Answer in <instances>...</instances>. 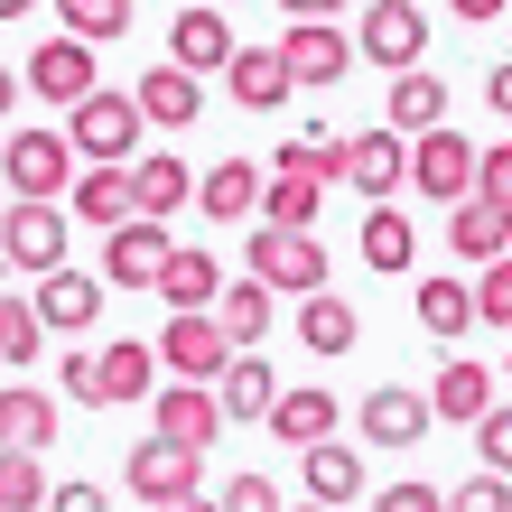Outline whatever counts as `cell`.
<instances>
[{
    "label": "cell",
    "mask_w": 512,
    "mask_h": 512,
    "mask_svg": "<svg viewBox=\"0 0 512 512\" xmlns=\"http://www.w3.org/2000/svg\"><path fill=\"white\" fill-rule=\"evenodd\" d=\"M196 475H205V457H187V447H168V438H140L131 457H122V485H131L140 503H177V494H196Z\"/></svg>",
    "instance_id": "15"
},
{
    "label": "cell",
    "mask_w": 512,
    "mask_h": 512,
    "mask_svg": "<svg viewBox=\"0 0 512 512\" xmlns=\"http://www.w3.org/2000/svg\"><path fill=\"white\" fill-rule=\"evenodd\" d=\"M410 196H438V205H457V196H475V140L466 131H419L410 140Z\"/></svg>",
    "instance_id": "9"
},
{
    "label": "cell",
    "mask_w": 512,
    "mask_h": 512,
    "mask_svg": "<svg viewBox=\"0 0 512 512\" xmlns=\"http://www.w3.org/2000/svg\"><path fill=\"white\" fill-rule=\"evenodd\" d=\"M382 112H391L382 131L419 140V131H438V122H447V84H438L429 66H410V75H391V103H382Z\"/></svg>",
    "instance_id": "31"
},
{
    "label": "cell",
    "mask_w": 512,
    "mask_h": 512,
    "mask_svg": "<svg viewBox=\"0 0 512 512\" xmlns=\"http://www.w3.org/2000/svg\"><path fill=\"white\" fill-rule=\"evenodd\" d=\"M168 224H149V215H131V224H112L103 233V270H94V280L103 289H149V280H159V270H168Z\"/></svg>",
    "instance_id": "11"
},
{
    "label": "cell",
    "mask_w": 512,
    "mask_h": 512,
    "mask_svg": "<svg viewBox=\"0 0 512 512\" xmlns=\"http://www.w3.org/2000/svg\"><path fill=\"white\" fill-rule=\"evenodd\" d=\"M224 94L243 103V112H280V103L298 94V75H289L280 38H261V47H233V66H224Z\"/></svg>",
    "instance_id": "14"
},
{
    "label": "cell",
    "mask_w": 512,
    "mask_h": 512,
    "mask_svg": "<svg viewBox=\"0 0 512 512\" xmlns=\"http://www.w3.org/2000/svg\"><path fill=\"white\" fill-rule=\"evenodd\" d=\"M38 345H47V326H38V308H28V298H10L0 289V364H38Z\"/></svg>",
    "instance_id": "37"
},
{
    "label": "cell",
    "mask_w": 512,
    "mask_h": 512,
    "mask_svg": "<svg viewBox=\"0 0 512 512\" xmlns=\"http://www.w3.org/2000/svg\"><path fill=\"white\" fill-rule=\"evenodd\" d=\"M149 289L168 298V317H205V308L224 298V270H215V252H168V270H159Z\"/></svg>",
    "instance_id": "29"
},
{
    "label": "cell",
    "mask_w": 512,
    "mask_h": 512,
    "mask_svg": "<svg viewBox=\"0 0 512 512\" xmlns=\"http://www.w3.org/2000/svg\"><path fill=\"white\" fill-rule=\"evenodd\" d=\"M354 56H373L382 75H410L419 56H429V10H419V0H364V19H354Z\"/></svg>",
    "instance_id": "4"
},
{
    "label": "cell",
    "mask_w": 512,
    "mask_h": 512,
    "mask_svg": "<svg viewBox=\"0 0 512 512\" xmlns=\"http://www.w3.org/2000/svg\"><path fill=\"white\" fill-rule=\"evenodd\" d=\"M47 512H112L103 485H47Z\"/></svg>",
    "instance_id": "47"
},
{
    "label": "cell",
    "mask_w": 512,
    "mask_h": 512,
    "mask_svg": "<svg viewBox=\"0 0 512 512\" xmlns=\"http://www.w3.org/2000/svg\"><path fill=\"white\" fill-rule=\"evenodd\" d=\"M19 84H28V94H38V103H84V94H94V47H84V38H38V47H28V66H19Z\"/></svg>",
    "instance_id": "10"
},
{
    "label": "cell",
    "mask_w": 512,
    "mask_h": 512,
    "mask_svg": "<svg viewBox=\"0 0 512 512\" xmlns=\"http://www.w3.org/2000/svg\"><path fill=\"white\" fill-rule=\"evenodd\" d=\"M280 10H289V19H345L354 0H280Z\"/></svg>",
    "instance_id": "50"
},
{
    "label": "cell",
    "mask_w": 512,
    "mask_h": 512,
    "mask_svg": "<svg viewBox=\"0 0 512 512\" xmlns=\"http://www.w3.org/2000/svg\"><path fill=\"white\" fill-rule=\"evenodd\" d=\"M215 512H289V503H280V485H270V475H233V485L215 494Z\"/></svg>",
    "instance_id": "43"
},
{
    "label": "cell",
    "mask_w": 512,
    "mask_h": 512,
    "mask_svg": "<svg viewBox=\"0 0 512 512\" xmlns=\"http://www.w3.org/2000/svg\"><path fill=\"white\" fill-rule=\"evenodd\" d=\"M0 177L19 196H66L75 187V140L66 131H10L0 140Z\"/></svg>",
    "instance_id": "8"
},
{
    "label": "cell",
    "mask_w": 512,
    "mask_h": 512,
    "mask_svg": "<svg viewBox=\"0 0 512 512\" xmlns=\"http://www.w3.org/2000/svg\"><path fill=\"white\" fill-rule=\"evenodd\" d=\"M354 252H364V270H391V280H401V270L419 261V233H410V215H401V205H373V215H364V233H354Z\"/></svg>",
    "instance_id": "33"
},
{
    "label": "cell",
    "mask_w": 512,
    "mask_h": 512,
    "mask_svg": "<svg viewBox=\"0 0 512 512\" xmlns=\"http://www.w3.org/2000/svg\"><path fill=\"white\" fill-rule=\"evenodd\" d=\"M447 252H457V261H503L512 252V205L457 196V205H447Z\"/></svg>",
    "instance_id": "20"
},
{
    "label": "cell",
    "mask_w": 512,
    "mask_h": 512,
    "mask_svg": "<svg viewBox=\"0 0 512 512\" xmlns=\"http://www.w3.org/2000/svg\"><path fill=\"white\" fill-rule=\"evenodd\" d=\"M66 224L75 215L56 196H19L10 215H0V270H38V280L66 270Z\"/></svg>",
    "instance_id": "3"
},
{
    "label": "cell",
    "mask_w": 512,
    "mask_h": 512,
    "mask_svg": "<svg viewBox=\"0 0 512 512\" xmlns=\"http://www.w3.org/2000/svg\"><path fill=\"white\" fill-rule=\"evenodd\" d=\"M196 196V177H187V159H168V149H149V159H131V215H149V224H168L177 205Z\"/></svg>",
    "instance_id": "27"
},
{
    "label": "cell",
    "mask_w": 512,
    "mask_h": 512,
    "mask_svg": "<svg viewBox=\"0 0 512 512\" xmlns=\"http://www.w3.org/2000/svg\"><path fill=\"white\" fill-rule=\"evenodd\" d=\"M38 503H47L38 457H28V447H0V512H38Z\"/></svg>",
    "instance_id": "39"
},
{
    "label": "cell",
    "mask_w": 512,
    "mask_h": 512,
    "mask_svg": "<svg viewBox=\"0 0 512 512\" xmlns=\"http://www.w3.org/2000/svg\"><path fill=\"white\" fill-rule=\"evenodd\" d=\"M298 345L326 354V364H336V354H354V345H364V317H354V298H336V289L298 298Z\"/></svg>",
    "instance_id": "25"
},
{
    "label": "cell",
    "mask_w": 512,
    "mask_h": 512,
    "mask_svg": "<svg viewBox=\"0 0 512 512\" xmlns=\"http://www.w3.org/2000/svg\"><path fill=\"white\" fill-rule=\"evenodd\" d=\"M66 215H75V224H94V233L131 224V168H84L75 187H66Z\"/></svg>",
    "instance_id": "32"
},
{
    "label": "cell",
    "mask_w": 512,
    "mask_h": 512,
    "mask_svg": "<svg viewBox=\"0 0 512 512\" xmlns=\"http://www.w3.org/2000/svg\"><path fill=\"white\" fill-rule=\"evenodd\" d=\"M438 419H429V391H410V382H382V391H364V438L373 447H419Z\"/></svg>",
    "instance_id": "19"
},
{
    "label": "cell",
    "mask_w": 512,
    "mask_h": 512,
    "mask_svg": "<svg viewBox=\"0 0 512 512\" xmlns=\"http://www.w3.org/2000/svg\"><path fill=\"white\" fill-rule=\"evenodd\" d=\"M149 354H159L168 382H215V373L233 364V336L215 326V308H205V317H168L159 336H149Z\"/></svg>",
    "instance_id": "5"
},
{
    "label": "cell",
    "mask_w": 512,
    "mask_h": 512,
    "mask_svg": "<svg viewBox=\"0 0 512 512\" xmlns=\"http://www.w3.org/2000/svg\"><path fill=\"white\" fill-rule=\"evenodd\" d=\"M475 196H494V205H512V140H494V149H475Z\"/></svg>",
    "instance_id": "44"
},
{
    "label": "cell",
    "mask_w": 512,
    "mask_h": 512,
    "mask_svg": "<svg viewBox=\"0 0 512 512\" xmlns=\"http://www.w3.org/2000/svg\"><path fill=\"white\" fill-rule=\"evenodd\" d=\"M94 382H103V401H149L159 391V354H149V336H112L103 354H94Z\"/></svg>",
    "instance_id": "23"
},
{
    "label": "cell",
    "mask_w": 512,
    "mask_h": 512,
    "mask_svg": "<svg viewBox=\"0 0 512 512\" xmlns=\"http://www.w3.org/2000/svg\"><path fill=\"white\" fill-rule=\"evenodd\" d=\"M56 19H66V38L103 47V38H122V28H131V0H56Z\"/></svg>",
    "instance_id": "38"
},
{
    "label": "cell",
    "mask_w": 512,
    "mask_h": 512,
    "mask_svg": "<svg viewBox=\"0 0 512 512\" xmlns=\"http://www.w3.org/2000/svg\"><path fill=\"white\" fill-rule=\"evenodd\" d=\"M215 326L233 336V354H252V345L270 336V289H261V280H224V298H215Z\"/></svg>",
    "instance_id": "35"
},
{
    "label": "cell",
    "mask_w": 512,
    "mask_h": 512,
    "mask_svg": "<svg viewBox=\"0 0 512 512\" xmlns=\"http://www.w3.org/2000/svg\"><path fill=\"white\" fill-rule=\"evenodd\" d=\"M140 103L131 94H112V84H94V94H84L75 112H66V140H75V159L84 168H131L140 159Z\"/></svg>",
    "instance_id": "1"
},
{
    "label": "cell",
    "mask_w": 512,
    "mask_h": 512,
    "mask_svg": "<svg viewBox=\"0 0 512 512\" xmlns=\"http://www.w3.org/2000/svg\"><path fill=\"white\" fill-rule=\"evenodd\" d=\"M28 10H38V0H0V19H28Z\"/></svg>",
    "instance_id": "53"
},
{
    "label": "cell",
    "mask_w": 512,
    "mask_h": 512,
    "mask_svg": "<svg viewBox=\"0 0 512 512\" xmlns=\"http://www.w3.org/2000/svg\"><path fill=\"white\" fill-rule=\"evenodd\" d=\"M373 512H447V494H438V485H410V475H401V485H373Z\"/></svg>",
    "instance_id": "45"
},
{
    "label": "cell",
    "mask_w": 512,
    "mask_h": 512,
    "mask_svg": "<svg viewBox=\"0 0 512 512\" xmlns=\"http://www.w3.org/2000/svg\"><path fill=\"white\" fill-rule=\"evenodd\" d=\"M56 429H66V410H56L38 382H10V391H0V447H28V457H47Z\"/></svg>",
    "instance_id": "21"
},
{
    "label": "cell",
    "mask_w": 512,
    "mask_h": 512,
    "mask_svg": "<svg viewBox=\"0 0 512 512\" xmlns=\"http://www.w3.org/2000/svg\"><path fill=\"white\" fill-rule=\"evenodd\" d=\"M10 103H19V75L0 66V131H10Z\"/></svg>",
    "instance_id": "51"
},
{
    "label": "cell",
    "mask_w": 512,
    "mask_h": 512,
    "mask_svg": "<svg viewBox=\"0 0 512 512\" xmlns=\"http://www.w3.org/2000/svg\"><path fill=\"white\" fill-rule=\"evenodd\" d=\"M475 326H503L512 336V252L485 261V280H475Z\"/></svg>",
    "instance_id": "40"
},
{
    "label": "cell",
    "mask_w": 512,
    "mask_h": 512,
    "mask_svg": "<svg viewBox=\"0 0 512 512\" xmlns=\"http://www.w3.org/2000/svg\"><path fill=\"white\" fill-rule=\"evenodd\" d=\"M0 140H10V131H0Z\"/></svg>",
    "instance_id": "56"
},
{
    "label": "cell",
    "mask_w": 512,
    "mask_h": 512,
    "mask_svg": "<svg viewBox=\"0 0 512 512\" xmlns=\"http://www.w3.org/2000/svg\"><path fill=\"white\" fill-rule=\"evenodd\" d=\"M410 308H419V336H438V345H457V336H475V280H419L410 289Z\"/></svg>",
    "instance_id": "28"
},
{
    "label": "cell",
    "mask_w": 512,
    "mask_h": 512,
    "mask_svg": "<svg viewBox=\"0 0 512 512\" xmlns=\"http://www.w3.org/2000/svg\"><path fill=\"white\" fill-rule=\"evenodd\" d=\"M298 512H326V503H298Z\"/></svg>",
    "instance_id": "54"
},
{
    "label": "cell",
    "mask_w": 512,
    "mask_h": 512,
    "mask_svg": "<svg viewBox=\"0 0 512 512\" xmlns=\"http://www.w3.org/2000/svg\"><path fill=\"white\" fill-rule=\"evenodd\" d=\"M298 485H308V503L345 512L354 494H364V447H345V438H317V447H298Z\"/></svg>",
    "instance_id": "17"
},
{
    "label": "cell",
    "mask_w": 512,
    "mask_h": 512,
    "mask_svg": "<svg viewBox=\"0 0 512 512\" xmlns=\"http://www.w3.org/2000/svg\"><path fill=\"white\" fill-rule=\"evenodd\" d=\"M252 270L243 280H261L270 298H317L326 289V252H317V233H280V224H252Z\"/></svg>",
    "instance_id": "2"
},
{
    "label": "cell",
    "mask_w": 512,
    "mask_h": 512,
    "mask_svg": "<svg viewBox=\"0 0 512 512\" xmlns=\"http://www.w3.org/2000/svg\"><path fill=\"white\" fill-rule=\"evenodd\" d=\"M149 438H168V447H187V457H205V447L224 438V401H215V382H168V391H149Z\"/></svg>",
    "instance_id": "6"
},
{
    "label": "cell",
    "mask_w": 512,
    "mask_h": 512,
    "mask_svg": "<svg viewBox=\"0 0 512 512\" xmlns=\"http://www.w3.org/2000/svg\"><path fill=\"white\" fill-rule=\"evenodd\" d=\"M345 187L373 196V205H391V196L410 187V140L401 131H354L345 140Z\"/></svg>",
    "instance_id": "13"
},
{
    "label": "cell",
    "mask_w": 512,
    "mask_h": 512,
    "mask_svg": "<svg viewBox=\"0 0 512 512\" xmlns=\"http://www.w3.org/2000/svg\"><path fill=\"white\" fill-rule=\"evenodd\" d=\"M485 410H494V373L466 364V354H447L438 382H429V419H457V429H475Z\"/></svg>",
    "instance_id": "22"
},
{
    "label": "cell",
    "mask_w": 512,
    "mask_h": 512,
    "mask_svg": "<svg viewBox=\"0 0 512 512\" xmlns=\"http://www.w3.org/2000/svg\"><path fill=\"white\" fill-rule=\"evenodd\" d=\"M280 56H289V75H298V94H336V84L354 75V38L336 19H289V38H280Z\"/></svg>",
    "instance_id": "7"
},
{
    "label": "cell",
    "mask_w": 512,
    "mask_h": 512,
    "mask_svg": "<svg viewBox=\"0 0 512 512\" xmlns=\"http://www.w3.org/2000/svg\"><path fill=\"white\" fill-rule=\"evenodd\" d=\"M149 512H215V503H205V494H177V503H149Z\"/></svg>",
    "instance_id": "52"
},
{
    "label": "cell",
    "mask_w": 512,
    "mask_h": 512,
    "mask_svg": "<svg viewBox=\"0 0 512 512\" xmlns=\"http://www.w3.org/2000/svg\"><path fill=\"white\" fill-rule=\"evenodd\" d=\"M196 205H205L215 224H252V215H261V168H252V159H215V168L196 177Z\"/></svg>",
    "instance_id": "30"
},
{
    "label": "cell",
    "mask_w": 512,
    "mask_h": 512,
    "mask_svg": "<svg viewBox=\"0 0 512 512\" xmlns=\"http://www.w3.org/2000/svg\"><path fill=\"white\" fill-rule=\"evenodd\" d=\"M317 205H326V187H308V177H270V187H261V215H252V224L317 233Z\"/></svg>",
    "instance_id": "36"
},
{
    "label": "cell",
    "mask_w": 512,
    "mask_h": 512,
    "mask_svg": "<svg viewBox=\"0 0 512 512\" xmlns=\"http://www.w3.org/2000/svg\"><path fill=\"white\" fill-rule=\"evenodd\" d=\"M131 103H140L149 131H187L196 112H205V75H187V66H149V75L131 84Z\"/></svg>",
    "instance_id": "18"
},
{
    "label": "cell",
    "mask_w": 512,
    "mask_h": 512,
    "mask_svg": "<svg viewBox=\"0 0 512 512\" xmlns=\"http://www.w3.org/2000/svg\"><path fill=\"white\" fill-rule=\"evenodd\" d=\"M280 447H317V438H336V391H317V382H298V391H280L270 401V419H261Z\"/></svg>",
    "instance_id": "26"
},
{
    "label": "cell",
    "mask_w": 512,
    "mask_h": 512,
    "mask_svg": "<svg viewBox=\"0 0 512 512\" xmlns=\"http://www.w3.org/2000/svg\"><path fill=\"white\" fill-rule=\"evenodd\" d=\"M475 457H485V475H512V410L475 419Z\"/></svg>",
    "instance_id": "41"
},
{
    "label": "cell",
    "mask_w": 512,
    "mask_h": 512,
    "mask_svg": "<svg viewBox=\"0 0 512 512\" xmlns=\"http://www.w3.org/2000/svg\"><path fill=\"white\" fill-rule=\"evenodd\" d=\"M485 103L503 112V122H512V56H503V66H494V75H485Z\"/></svg>",
    "instance_id": "49"
},
{
    "label": "cell",
    "mask_w": 512,
    "mask_h": 512,
    "mask_svg": "<svg viewBox=\"0 0 512 512\" xmlns=\"http://www.w3.org/2000/svg\"><path fill=\"white\" fill-rule=\"evenodd\" d=\"M56 391H66V401H84V410L103 401V382H94V354H84V345L66 354V364H56Z\"/></svg>",
    "instance_id": "46"
},
{
    "label": "cell",
    "mask_w": 512,
    "mask_h": 512,
    "mask_svg": "<svg viewBox=\"0 0 512 512\" xmlns=\"http://www.w3.org/2000/svg\"><path fill=\"white\" fill-rule=\"evenodd\" d=\"M215 401H224V429L233 419H270V401H280V373H270V354H233V364L215 373Z\"/></svg>",
    "instance_id": "24"
},
{
    "label": "cell",
    "mask_w": 512,
    "mask_h": 512,
    "mask_svg": "<svg viewBox=\"0 0 512 512\" xmlns=\"http://www.w3.org/2000/svg\"><path fill=\"white\" fill-rule=\"evenodd\" d=\"M503 382H512V354H503Z\"/></svg>",
    "instance_id": "55"
},
{
    "label": "cell",
    "mask_w": 512,
    "mask_h": 512,
    "mask_svg": "<svg viewBox=\"0 0 512 512\" xmlns=\"http://www.w3.org/2000/svg\"><path fill=\"white\" fill-rule=\"evenodd\" d=\"M270 177H308V187H345V140H336V131H298V140H280Z\"/></svg>",
    "instance_id": "34"
},
{
    "label": "cell",
    "mask_w": 512,
    "mask_h": 512,
    "mask_svg": "<svg viewBox=\"0 0 512 512\" xmlns=\"http://www.w3.org/2000/svg\"><path fill=\"white\" fill-rule=\"evenodd\" d=\"M233 19H224V0H196V10H177L168 28V66H187V75H224L233 66Z\"/></svg>",
    "instance_id": "12"
},
{
    "label": "cell",
    "mask_w": 512,
    "mask_h": 512,
    "mask_svg": "<svg viewBox=\"0 0 512 512\" xmlns=\"http://www.w3.org/2000/svg\"><path fill=\"white\" fill-rule=\"evenodd\" d=\"M28 308H38V326H47V336H84V326L103 317V280H94V270H47Z\"/></svg>",
    "instance_id": "16"
},
{
    "label": "cell",
    "mask_w": 512,
    "mask_h": 512,
    "mask_svg": "<svg viewBox=\"0 0 512 512\" xmlns=\"http://www.w3.org/2000/svg\"><path fill=\"white\" fill-rule=\"evenodd\" d=\"M447 512H512V475H485V466H475V485L447 494Z\"/></svg>",
    "instance_id": "42"
},
{
    "label": "cell",
    "mask_w": 512,
    "mask_h": 512,
    "mask_svg": "<svg viewBox=\"0 0 512 512\" xmlns=\"http://www.w3.org/2000/svg\"><path fill=\"white\" fill-rule=\"evenodd\" d=\"M447 10H457V19H466V28H494V19H503V10H512V0H447Z\"/></svg>",
    "instance_id": "48"
}]
</instances>
